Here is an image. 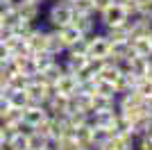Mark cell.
<instances>
[{
	"label": "cell",
	"mask_w": 152,
	"mask_h": 150,
	"mask_svg": "<svg viewBox=\"0 0 152 150\" xmlns=\"http://www.w3.org/2000/svg\"><path fill=\"white\" fill-rule=\"evenodd\" d=\"M73 21V7L66 0H50V5L43 7V21L45 27H52V30H59L64 25H68Z\"/></svg>",
	"instance_id": "obj_1"
},
{
	"label": "cell",
	"mask_w": 152,
	"mask_h": 150,
	"mask_svg": "<svg viewBox=\"0 0 152 150\" xmlns=\"http://www.w3.org/2000/svg\"><path fill=\"white\" fill-rule=\"evenodd\" d=\"M109 39L104 37V32L98 30L93 34L86 37V57L93 59V62H102V59H109Z\"/></svg>",
	"instance_id": "obj_2"
},
{
	"label": "cell",
	"mask_w": 152,
	"mask_h": 150,
	"mask_svg": "<svg viewBox=\"0 0 152 150\" xmlns=\"http://www.w3.org/2000/svg\"><path fill=\"white\" fill-rule=\"evenodd\" d=\"M95 16H98L100 30H107V27H114V25H123L127 21V14H125V9H123L121 2H111V5H107L104 9L95 12Z\"/></svg>",
	"instance_id": "obj_3"
},
{
	"label": "cell",
	"mask_w": 152,
	"mask_h": 150,
	"mask_svg": "<svg viewBox=\"0 0 152 150\" xmlns=\"http://www.w3.org/2000/svg\"><path fill=\"white\" fill-rule=\"evenodd\" d=\"M25 91H27V96H30V102H39V105H43L45 100L50 98V93H52V84H48V82L37 73V75H32V77H30Z\"/></svg>",
	"instance_id": "obj_4"
},
{
	"label": "cell",
	"mask_w": 152,
	"mask_h": 150,
	"mask_svg": "<svg viewBox=\"0 0 152 150\" xmlns=\"http://www.w3.org/2000/svg\"><path fill=\"white\" fill-rule=\"evenodd\" d=\"M14 7H16V12H18V16H20L23 23L39 25L43 21V7L41 5H34V2H27V0H16Z\"/></svg>",
	"instance_id": "obj_5"
},
{
	"label": "cell",
	"mask_w": 152,
	"mask_h": 150,
	"mask_svg": "<svg viewBox=\"0 0 152 150\" xmlns=\"http://www.w3.org/2000/svg\"><path fill=\"white\" fill-rule=\"evenodd\" d=\"M70 23L75 25L84 37H89V34H93V32L100 30L95 12H73V21H70Z\"/></svg>",
	"instance_id": "obj_6"
},
{
	"label": "cell",
	"mask_w": 152,
	"mask_h": 150,
	"mask_svg": "<svg viewBox=\"0 0 152 150\" xmlns=\"http://www.w3.org/2000/svg\"><path fill=\"white\" fill-rule=\"evenodd\" d=\"M77 89H80V80H77L75 73H68V71H64L61 75H59V80L52 84V91L55 93H61V96H75Z\"/></svg>",
	"instance_id": "obj_7"
},
{
	"label": "cell",
	"mask_w": 152,
	"mask_h": 150,
	"mask_svg": "<svg viewBox=\"0 0 152 150\" xmlns=\"http://www.w3.org/2000/svg\"><path fill=\"white\" fill-rule=\"evenodd\" d=\"M43 118H48V112H45L43 105H39V102H30L27 107H23V125H25L27 130L37 127Z\"/></svg>",
	"instance_id": "obj_8"
},
{
	"label": "cell",
	"mask_w": 152,
	"mask_h": 150,
	"mask_svg": "<svg viewBox=\"0 0 152 150\" xmlns=\"http://www.w3.org/2000/svg\"><path fill=\"white\" fill-rule=\"evenodd\" d=\"M68 102H70L68 96H61V93H55V91H52L50 98L43 102V107L50 116H66V114H68Z\"/></svg>",
	"instance_id": "obj_9"
},
{
	"label": "cell",
	"mask_w": 152,
	"mask_h": 150,
	"mask_svg": "<svg viewBox=\"0 0 152 150\" xmlns=\"http://www.w3.org/2000/svg\"><path fill=\"white\" fill-rule=\"evenodd\" d=\"M107 146L114 150H136V137L132 132H118V134H114L109 139Z\"/></svg>",
	"instance_id": "obj_10"
},
{
	"label": "cell",
	"mask_w": 152,
	"mask_h": 150,
	"mask_svg": "<svg viewBox=\"0 0 152 150\" xmlns=\"http://www.w3.org/2000/svg\"><path fill=\"white\" fill-rule=\"evenodd\" d=\"M70 134H73V139L77 141V146L93 148V125H91V121H86V123H82V125H77Z\"/></svg>",
	"instance_id": "obj_11"
},
{
	"label": "cell",
	"mask_w": 152,
	"mask_h": 150,
	"mask_svg": "<svg viewBox=\"0 0 152 150\" xmlns=\"http://www.w3.org/2000/svg\"><path fill=\"white\" fill-rule=\"evenodd\" d=\"M109 59L116 64H123L129 55H134L132 48H129V41H109Z\"/></svg>",
	"instance_id": "obj_12"
},
{
	"label": "cell",
	"mask_w": 152,
	"mask_h": 150,
	"mask_svg": "<svg viewBox=\"0 0 152 150\" xmlns=\"http://www.w3.org/2000/svg\"><path fill=\"white\" fill-rule=\"evenodd\" d=\"M121 73H123V66H121V64H116V62H111V59H104V62L100 64V68H98V77L111 82V84L118 80V75H121Z\"/></svg>",
	"instance_id": "obj_13"
},
{
	"label": "cell",
	"mask_w": 152,
	"mask_h": 150,
	"mask_svg": "<svg viewBox=\"0 0 152 150\" xmlns=\"http://www.w3.org/2000/svg\"><path fill=\"white\" fill-rule=\"evenodd\" d=\"M45 52H50V55H55V57H61L64 52H66V48H64V43H61V37H59V30L48 27V37H45Z\"/></svg>",
	"instance_id": "obj_14"
},
{
	"label": "cell",
	"mask_w": 152,
	"mask_h": 150,
	"mask_svg": "<svg viewBox=\"0 0 152 150\" xmlns=\"http://www.w3.org/2000/svg\"><path fill=\"white\" fill-rule=\"evenodd\" d=\"M64 62H61V57H57V59H52L50 64H48V66H45L43 71H39V75H41V77H43L45 82H48V84H55V82L59 80V75L64 73Z\"/></svg>",
	"instance_id": "obj_15"
},
{
	"label": "cell",
	"mask_w": 152,
	"mask_h": 150,
	"mask_svg": "<svg viewBox=\"0 0 152 150\" xmlns=\"http://www.w3.org/2000/svg\"><path fill=\"white\" fill-rule=\"evenodd\" d=\"M59 37H61V43H64V48L68 50L70 46H75L77 41H82L84 39V34L80 30H77L73 23H68V25H64V27H59Z\"/></svg>",
	"instance_id": "obj_16"
},
{
	"label": "cell",
	"mask_w": 152,
	"mask_h": 150,
	"mask_svg": "<svg viewBox=\"0 0 152 150\" xmlns=\"http://www.w3.org/2000/svg\"><path fill=\"white\" fill-rule=\"evenodd\" d=\"M129 132H132L134 137H141V134H145V132H152V116H148V114L136 116V118L129 123Z\"/></svg>",
	"instance_id": "obj_17"
},
{
	"label": "cell",
	"mask_w": 152,
	"mask_h": 150,
	"mask_svg": "<svg viewBox=\"0 0 152 150\" xmlns=\"http://www.w3.org/2000/svg\"><path fill=\"white\" fill-rule=\"evenodd\" d=\"M27 134H30V130H25V127L12 132L7 137V148L9 150H27Z\"/></svg>",
	"instance_id": "obj_18"
},
{
	"label": "cell",
	"mask_w": 152,
	"mask_h": 150,
	"mask_svg": "<svg viewBox=\"0 0 152 150\" xmlns=\"http://www.w3.org/2000/svg\"><path fill=\"white\" fill-rule=\"evenodd\" d=\"M129 48H132L134 55H139V57H150L152 55V46L148 41V37H132L129 39Z\"/></svg>",
	"instance_id": "obj_19"
},
{
	"label": "cell",
	"mask_w": 152,
	"mask_h": 150,
	"mask_svg": "<svg viewBox=\"0 0 152 150\" xmlns=\"http://www.w3.org/2000/svg\"><path fill=\"white\" fill-rule=\"evenodd\" d=\"M104 32V37L109 39V41H129V30H127V25H114V27H107Z\"/></svg>",
	"instance_id": "obj_20"
},
{
	"label": "cell",
	"mask_w": 152,
	"mask_h": 150,
	"mask_svg": "<svg viewBox=\"0 0 152 150\" xmlns=\"http://www.w3.org/2000/svg\"><path fill=\"white\" fill-rule=\"evenodd\" d=\"M7 98H9V105L16 107V109H23V107L30 105V96H27L25 89H18V91H7Z\"/></svg>",
	"instance_id": "obj_21"
},
{
	"label": "cell",
	"mask_w": 152,
	"mask_h": 150,
	"mask_svg": "<svg viewBox=\"0 0 152 150\" xmlns=\"http://www.w3.org/2000/svg\"><path fill=\"white\" fill-rule=\"evenodd\" d=\"M52 150H77V141L73 139V134H61V137L52 139Z\"/></svg>",
	"instance_id": "obj_22"
},
{
	"label": "cell",
	"mask_w": 152,
	"mask_h": 150,
	"mask_svg": "<svg viewBox=\"0 0 152 150\" xmlns=\"http://www.w3.org/2000/svg\"><path fill=\"white\" fill-rule=\"evenodd\" d=\"M50 143H52L50 139H45L43 134H39L34 130H30V134H27V148H32V150H43Z\"/></svg>",
	"instance_id": "obj_23"
},
{
	"label": "cell",
	"mask_w": 152,
	"mask_h": 150,
	"mask_svg": "<svg viewBox=\"0 0 152 150\" xmlns=\"http://www.w3.org/2000/svg\"><path fill=\"white\" fill-rule=\"evenodd\" d=\"M95 93L98 96H107V98H116V89H114V84L111 82H107V80H100V77H95Z\"/></svg>",
	"instance_id": "obj_24"
},
{
	"label": "cell",
	"mask_w": 152,
	"mask_h": 150,
	"mask_svg": "<svg viewBox=\"0 0 152 150\" xmlns=\"http://www.w3.org/2000/svg\"><path fill=\"white\" fill-rule=\"evenodd\" d=\"M70 7H73V12H95L93 0H73Z\"/></svg>",
	"instance_id": "obj_25"
},
{
	"label": "cell",
	"mask_w": 152,
	"mask_h": 150,
	"mask_svg": "<svg viewBox=\"0 0 152 150\" xmlns=\"http://www.w3.org/2000/svg\"><path fill=\"white\" fill-rule=\"evenodd\" d=\"M123 9H125L127 18H132V16H139V0H121Z\"/></svg>",
	"instance_id": "obj_26"
},
{
	"label": "cell",
	"mask_w": 152,
	"mask_h": 150,
	"mask_svg": "<svg viewBox=\"0 0 152 150\" xmlns=\"http://www.w3.org/2000/svg\"><path fill=\"white\" fill-rule=\"evenodd\" d=\"M136 150H152V132L136 137Z\"/></svg>",
	"instance_id": "obj_27"
},
{
	"label": "cell",
	"mask_w": 152,
	"mask_h": 150,
	"mask_svg": "<svg viewBox=\"0 0 152 150\" xmlns=\"http://www.w3.org/2000/svg\"><path fill=\"white\" fill-rule=\"evenodd\" d=\"M139 16L152 21V0H139Z\"/></svg>",
	"instance_id": "obj_28"
},
{
	"label": "cell",
	"mask_w": 152,
	"mask_h": 150,
	"mask_svg": "<svg viewBox=\"0 0 152 150\" xmlns=\"http://www.w3.org/2000/svg\"><path fill=\"white\" fill-rule=\"evenodd\" d=\"M141 112L143 114H148V116H152V93H148V96H143L141 98Z\"/></svg>",
	"instance_id": "obj_29"
},
{
	"label": "cell",
	"mask_w": 152,
	"mask_h": 150,
	"mask_svg": "<svg viewBox=\"0 0 152 150\" xmlns=\"http://www.w3.org/2000/svg\"><path fill=\"white\" fill-rule=\"evenodd\" d=\"M9 109H12V105H9V98H7V93H5V96H0V118H2V116H5Z\"/></svg>",
	"instance_id": "obj_30"
},
{
	"label": "cell",
	"mask_w": 152,
	"mask_h": 150,
	"mask_svg": "<svg viewBox=\"0 0 152 150\" xmlns=\"http://www.w3.org/2000/svg\"><path fill=\"white\" fill-rule=\"evenodd\" d=\"M9 57H12V55H9V50H7L5 43L0 41V64H7V62H9Z\"/></svg>",
	"instance_id": "obj_31"
},
{
	"label": "cell",
	"mask_w": 152,
	"mask_h": 150,
	"mask_svg": "<svg viewBox=\"0 0 152 150\" xmlns=\"http://www.w3.org/2000/svg\"><path fill=\"white\" fill-rule=\"evenodd\" d=\"M114 0H93V7H95V12H100V9H104L107 5H111Z\"/></svg>",
	"instance_id": "obj_32"
},
{
	"label": "cell",
	"mask_w": 152,
	"mask_h": 150,
	"mask_svg": "<svg viewBox=\"0 0 152 150\" xmlns=\"http://www.w3.org/2000/svg\"><path fill=\"white\" fill-rule=\"evenodd\" d=\"M7 146V132H5V127L0 125V148H5Z\"/></svg>",
	"instance_id": "obj_33"
},
{
	"label": "cell",
	"mask_w": 152,
	"mask_h": 150,
	"mask_svg": "<svg viewBox=\"0 0 152 150\" xmlns=\"http://www.w3.org/2000/svg\"><path fill=\"white\" fill-rule=\"evenodd\" d=\"M27 2H34V5H41V7H45V2H48V0H27Z\"/></svg>",
	"instance_id": "obj_34"
},
{
	"label": "cell",
	"mask_w": 152,
	"mask_h": 150,
	"mask_svg": "<svg viewBox=\"0 0 152 150\" xmlns=\"http://www.w3.org/2000/svg\"><path fill=\"white\" fill-rule=\"evenodd\" d=\"M95 150H114V148H109V146H100V148H95Z\"/></svg>",
	"instance_id": "obj_35"
},
{
	"label": "cell",
	"mask_w": 152,
	"mask_h": 150,
	"mask_svg": "<svg viewBox=\"0 0 152 150\" xmlns=\"http://www.w3.org/2000/svg\"><path fill=\"white\" fill-rule=\"evenodd\" d=\"M148 41H150V46H152V30L148 32Z\"/></svg>",
	"instance_id": "obj_36"
},
{
	"label": "cell",
	"mask_w": 152,
	"mask_h": 150,
	"mask_svg": "<svg viewBox=\"0 0 152 150\" xmlns=\"http://www.w3.org/2000/svg\"><path fill=\"white\" fill-rule=\"evenodd\" d=\"M77 150H95V148H84V146H80Z\"/></svg>",
	"instance_id": "obj_37"
},
{
	"label": "cell",
	"mask_w": 152,
	"mask_h": 150,
	"mask_svg": "<svg viewBox=\"0 0 152 150\" xmlns=\"http://www.w3.org/2000/svg\"><path fill=\"white\" fill-rule=\"evenodd\" d=\"M2 150H9V148H7V146H5V148H2Z\"/></svg>",
	"instance_id": "obj_38"
},
{
	"label": "cell",
	"mask_w": 152,
	"mask_h": 150,
	"mask_svg": "<svg viewBox=\"0 0 152 150\" xmlns=\"http://www.w3.org/2000/svg\"><path fill=\"white\" fill-rule=\"evenodd\" d=\"M66 2H73V0H66Z\"/></svg>",
	"instance_id": "obj_39"
},
{
	"label": "cell",
	"mask_w": 152,
	"mask_h": 150,
	"mask_svg": "<svg viewBox=\"0 0 152 150\" xmlns=\"http://www.w3.org/2000/svg\"><path fill=\"white\" fill-rule=\"evenodd\" d=\"M12 2H16V0H12Z\"/></svg>",
	"instance_id": "obj_40"
},
{
	"label": "cell",
	"mask_w": 152,
	"mask_h": 150,
	"mask_svg": "<svg viewBox=\"0 0 152 150\" xmlns=\"http://www.w3.org/2000/svg\"><path fill=\"white\" fill-rule=\"evenodd\" d=\"M27 150H32V148H27Z\"/></svg>",
	"instance_id": "obj_41"
},
{
	"label": "cell",
	"mask_w": 152,
	"mask_h": 150,
	"mask_svg": "<svg viewBox=\"0 0 152 150\" xmlns=\"http://www.w3.org/2000/svg\"><path fill=\"white\" fill-rule=\"evenodd\" d=\"M48 2H50V0H48Z\"/></svg>",
	"instance_id": "obj_42"
}]
</instances>
